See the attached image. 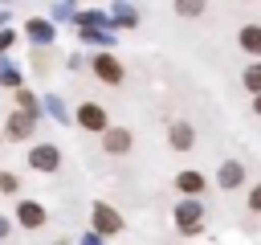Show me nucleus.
Returning <instances> with one entry per match:
<instances>
[{
	"mask_svg": "<svg viewBox=\"0 0 261 245\" xmlns=\"http://www.w3.org/2000/svg\"><path fill=\"white\" fill-rule=\"evenodd\" d=\"M200 220H204V208H200V200H184L179 208H175V225H179V233H200Z\"/></svg>",
	"mask_w": 261,
	"mask_h": 245,
	"instance_id": "obj_1",
	"label": "nucleus"
},
{
	"mask_svg": "<svg viewBox=\"0 0 261 245\" xmlns=\"http://www.w3.org/2000/svg\"><path fill=\"white\" fill-rule=\"evenodd\" d=\"M29 163H33L37 172H57V167H61V151H57L53 143H41V147L29 151Z\"/></svg>",
	"mask_w": 261,
	"mask_h": 245,
	"instance_id": "obj_2",
	"label": "nucleus"
},
{
	"mask_svg": "<svg viewBox=\"0 0 261 245\" xmlns=\"http://www.w3.org/2000/svg\"><path fill=\"white\" fill-rule=\"evenodd\" d=\"M77 122H82L86 131H102V135H106V110H102L98 102H82V106H77Z\"/></svg>",
	"mask_w": 261,
	"mask_h": 245,
	"instance_id": "obj_3",
	"label": "nucleus"
},
{
	"mask_svg": "<svg viewBox=\"0 0 261 245\" xmlns=\"http://www.w3.org/2000/svg\"><path fill=\"white\" fill-rule=\"evenodd\" d=\"M94 74H98L102 82H110V86H118V82H122V65H118L110 53H98V57H94Z\"/></svg>",
	"mask_w": 261,
	"mask_h": 245,
	"instance_id": "obj_4",
	"label": "nucleus"
},
{
	"mask_svg": "<svg viewBox=\"0 0 261 245\" xmlns=\"http://www.w3.org/2000/svg\"><path fill=\"white\" fill-rule=\"evenodd\" d=\"M94 229H98V233H118V229H122V216H118L110 204H94Z\"/></svg>",
	"mask_w": 261,
	"mask_h": 245,
	"instance_id": "obj_5",
	"label": "nucleus"
},
{
	"mask_svg": "<svg viewBox=\"0 0 261 245\" xmlns=\"http://www.w3.org/2000/svg\"><path fill=\"white\" fill-rule=\"evenodd\" d=\"M4 135H8L12 143H16V139H29V135H33V114H24V110L16 114V110H12V114H8V127H4Z\"/></svg>",
	"mask_w": 261,
	"mask_h": 245,
	"instance_id": "obj_6",
	"label": "nucleus"
},
{
	"mask_svg": "<svg viewBox=\"0 0 261 245\" xmlns=\"http://www.w3.org/2000/svg\"><path fill=\"white\" fill-rule=\"evenodd\" d=\"M16 220H20L24 229H41V225H45V208L33 204V200H20V204H16Z\"/></svg>",
	"mask_w": 261,
	"mask_h": 245,
	"instance_id": "obj_7",
	"label": "nucleus"
},
{
	"mask_svg": "<svg viewBox=\"0 0 261 245\" xmlns=\"http://www.w3.org/2000/svg\"><path fill=\"white\" fill-rule=\"evenodd\" d=\"M102 147L110 151V155H122V151H130V131H122V127H106V135H102Z\"/></svg>",
	"mask_w": 261,
	"mask_h": 245,
	"instance_id": "obj_8",
	"label": "nucleus"
},
{
	"mask_svg": "<svg viewBox=\"0 0 261 245\" xmlns=\"http://www.w3.org/2000/svg\"><path fill=\"white\" fill-rule=\"evenodd\" d=\"M175 188L188 192V200H196V196L204 192V176H200V172H179V176H175Z\"/></svg>",
	"mask_w": 261,
	"mask_h": 245,
	"instance_id": "obj_9",
	"label": "nucleus"
},
{
	"mask_svg": "<svg viewBox=\"0 0 261 245\" xmlns=\"http://www.w3.org/2000/svg\"><path fill=\"white\" fill-rule=\"evenodd\" d=\"M241 49L253 53V57H261V24H245L241 29Z\"/></svg>",
	"mask_w": 261,
	"mask_h": 245,
	"instance_id": "obj_10",
	"label": "nucleus"
},
{
	"mask_svg": "<svg viewBox=\"0 0 261 245\" xmlns=\"http://www.w3.org/2000/svg\"><path fill=\"white\" fill-rule=\"evenodd\" d=\"M241 180H245V167H241L237 159H228V163L220 167V188H237Z\"/></svg>",
	"mask_w": 261,
	"mask_h": 245,
	"instance_id": "obj_11",
	"label": "nucleus"
},
{
	"mask_svg": "<svg viewBox=\"0 0 261 245\" xmlns=\"http://www.w3.org/2000/svg\"><path fill=\"white\" fill-rule=\"evenodd\" d=\"M192 139H196V131H192L188 122H175V127H171V147L188 151V147H192Z\"/></svg>",
	"mask_w": 261,
	"mask_h": 245,
	"instance_id": "obj_12",
	"label": "nucleus"
},
{
	"mask_svg": "<svg viewBox=\"0 0 261 245\" xmlns=\"http://www.w3.org/2000/svg\"><path fill=\"white\" fill-rule=\"evenodd\" d=\"M245 86H249L253 94H261V61H253V65L245 69Z\"/></svg>",
	"mask_w": 261,
	"mask_h": 245,
	"instance_id": "obj_13",
	"label": "nucleus"
},
{
	"mask_svg": "<svg viewBox=\"0 0 261 245\" xmlns=\"http://www.w3.org/2000/svg\"><path fill=\"white\" fill-rule=\"evenodd\" d=\"M0 192H8V196H16V192H20V180H16L12 172H0Z\"/></svg>",
	"mask_w": 261,
	"mask_h": 245,
	"instance_id": "obj_14",
	"label": "nucleus"
},
{
	"mask_svg": "<svg viewBox=\"0 0 261 245\" xmlns=\"http://www.w3.org/2000/svg\"><path fill=\"white\" fill-rule=\"evenodd\" d=\"M29 33H33L37 41H45V37H53V29H49L45 20H29Z\"/></svg>",
	"mask_w": 261,
	"mask_h": 245,
	"instance_id": "obj_15",
	"label": "nucleus"
},
{
	"mask_svg": "<svg viewBox=\"0 0 261 245\" xmlns=\"http://www.w3.org/2000/svg\"><path fill=\"white\" fill-rule=\"evenodd\" d=\"M249 208H253V212H261V184L249 192Z\"/></svg>",
	"mask_w": 261,
	"mask_h": 245,
	"instance_id": "obj_16",
	"label": "nucleus"
},
{
	"mask_svg": "<svg viewBox=\"0 0 261 245\" xmlns=\"http://www.w3.org/2000/svg\"><path fill=\"white\" fill-rule=\"evenodd\" d=\"M179 12H184V16H200V12H204V4H179Z\"/></svg>",
	"mask_w": 261,
	"mask_h": 245,
	"instance_id": "obj_17",
	"label": "nucleus"
},
{
	"mask_svg": "<svg viewBox=\"0 0 261 245\" xmlns=\"http://www.w3.org/2000/svg\"><path fill=\"white\" fill-rule=\"evenodd\" d=\"M4 233H8V220H4V216H0V237H4Z\"/></svg>",
	"mask_w": 261,
	"mask_h": 245,
	"instance_id": "obj_18",
	"label": "nucleus"
},
{
	"mask_svg": "<svg viewBox=\"0 0 261 245\" xmlns=\"http://www.w3.org/2000/svg\"><path fill=\"white\" fill-rule=\"evenodd\" d=\"M253 110H257V114H261V94H257V98H253Z\"/></svg>",
	"mask_w": 261,
	"mask_h": 245,
	"instance_id": "obj_19",
	"label": "nucleus"
}]
</instances>
